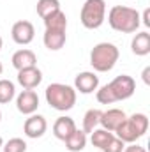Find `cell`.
<instances>
[{"mask_svg": "<svg viewBox=\"0 0 150 152\" xmlns=\"http://www.w3.org/2000/svg\"><path fill=\"white\" fill-rule=\"evenodd\" d=\"M134 90H136L134 78L129 75H120L117 78H113L104 87H101L97 90L95 97L101 104H111V103H117V101L129 99L134 94Z\"/></svg>", "mask_w": 150, "mask_h": 152, "instance_id": "6da1fadb", "label": "cell"}, {"mask_svg": "<svg viewBox=\"0 0 150 152\" xmlns=\"http://www.w3.org/2000/svg\"><path fill=\"white\" fill-rule=\"evenodd\" d=\"M108 23L113 30L122 32V34H133L141 25L140 12L125 5H113L108 12Z\"/></svg>", "mask_w": 150, "mask_h": 152, "instance_id": "7a4b0ae2", "label": "cell"}, {"mask_svg": "<svg viewBox=\"0 0 150 152\" xmlns=\"http://www.w3.org/2000/svg\"><path fill=\"white\" fill-rule=\"evenodd\" d=\"M46 103L57 112H69L76 104L74 87L66 83H50L46 87Z\"/></svg>", "mask_w": 150, "mask_h": 152, "instance_id": "3957f363", "label": "cell"}, {"mask_svg": "<svg viewBox=\"0 0 150 152\" xmlns=\"http://www.w3.org/2000/svg\"><path fill=\"white\" fill-rule=\"evenodd\" d=\"M120 51L113 42H99L90 51V66L97 73H108L118 62Z\"/></svg>", "mask_w": 150, "mask_h": 152, "instance_id": "277c9868", "label": "cell"}, {"mask_svg": "<svg viewBox=\"0 0 150 152\" xmlns=\"http://www.w3.org/2000/svg\"><path fill=\"white\" fill-rule=\"evenodd\" d=\"M147 131H149V117L145 113H134L127 117L115 133L117 138H120L124 143H136V140L145 136Z\"/></svg>", "mask_w": 150, "mask_h": 152, "instance_id": "5b68a950", "label": "cell"}, {"mask_svg": "<svg viewBox=\"0 0 150 152\" xmlns=\"http://www.w3.org/2000/svg\"><path fill=\"white\" fill-rule=\"evenodd\" d=\"M81 25L88 30L99 28L106 20V2L104 0H85L79 12Z\"/></svg>", "mask_w": 150, "mask_h": 152, "instance_id": "8992f818", "label": "cell"}, {"mask_svg": "<svg viewBox=\"0 0 150 152\" xmlns=\"http://www.w3.org/2000/svg\"><path fill=\"white\" fill-rule=\"evenodd\" d=\"M34 36H36V28L30 21L27 20H20L12 25L11 28V37L16 44H21V46H27L34 41Z\"/></svg>", "mask_w": 150, "mask_h": 152, "instance_id": "52a82bcc", "label": "cell"}, {"mask_svg": "<svg viewBox=\"0 0 150 152\" xmlns=\"http://www.w3.org/2000/svg\"><path fill=\"white\" fill-rule=\"evenodd\" d=\"M66 30L67 28H62V27H44V36H42V41H44V46L50 50V51H58L64 48L66 44Z\"/></svg>", "mask_w": 150, "mask_h": 152, "instance_id": "ba28073f", "label": "cell"}, {"mask_svg": "<svg viewBox=\"0 0 150 152\" xmlns=\"http://www.w3.org/2000/svg\"><path fill=\"white\" fill-rule=\"evenodd\" d=\"M16 108L23 115H32L39 108V96L36 90H21L16 97Z\"/></svg>", "mask_w": 150, "mask_h": 152, "instance_id": "9c48e42d", "label": "cell"}, {"mask_svg": "<svg viewBox=\"0 0 150 152\" xmlns=\"http://www.w3.org/2000/svg\"><path fill=\"white\" fill-rule=\"evenodd\" d=\"M46 129H48V122H46V118L42 115H36V113L28 115V118L23 124V133L32 140L41 138L46 133Z\"/></svg>", "mask_w": 150, "mask_h": 152, "instance_id": "30bf717a", "label": "cell"}, {"mask_svg": "<svg viewBox=\"0 0 150 152\" xmlns=\"http://www.w3.org/2000/svg\"><path fill=\"white\" fill-rule=\"evenodd\" d=\"M99 88V76L92 71H83L74 78V90L81 94H92Z\"/></svg>", "mask_w": 150, "mask_h": 152, "instance_id": "8fae6325", "label": "cell"}, {"mask_svg": "<svg viewBox=\"0 0 150 152\" xmlns=\"http://www.w3.org/2000/svg\"><path fill=\"white\" fill-rule=\"evenodd\" d=\"M41 81H42V73H41V69L37 66L18 71V83L25 90H34L36 87L41 85Z\"/></svg>", "mask_w": 150, "mask_h": 152, "instance_id": "7c38bea8", "label": "cell"}, {"mask_svg": "<svg viewBox=\"0 0 150 152\" xmlns=\"http://www.w3.org/2000/svg\"><path fill=\"white\" fill-rule=\"evenodd\" d=\"M125 118H127V115L124 113L120 108H110V110L103 112L101 120H99V126H103V129H106V131L115 133Z\"/></svg>", "mask_w": 150, "mask_h": 152, "instance_id": "4fadbf2b", "label": "cell"}, {"mask_svg": "<svg viewBox=\"0 0 150 152\" xmlns=\"http://www.w3.org/2000/svg\"><path fill=\"white\" fill-rule=\"evenodd\" d=\"M11 62H12V67H14L16 71H21V69L37 66V57H36V53H34L32 50L23 48V50H18V51L12 55Z\"/></svg>", "mask_w": 150, "mask_h": 152, "instance_id": "5bb4252c", "label": "cell"}, {"mask_svg": "<svg viewBox=\"0 0 150 152\" xmlns=\"http://www.w3.org/2000/svg\"><path fill=\"white\" fill-rule=\"evenodd\" d=\"M76 129H78L76 127V122L71 117H58L55 120V124H53V134L58 140H62V142H66Z\"/></svg>", "mask_w": 150, "mask_h": 152, "instance_id": "9a60e30c", "label": "cell"}, {"mask_svg": "<svg viewBox=\"0 0 150 152\" xmlns=\"http://www.w3.org/2000/svg\"><path fill=\"white\" fill-rule=\"evenodd\" d=\"M131 50L138 57H145L150 53V34L149 32H140L131 41Z\"/></svg>", "mask_w": 150, "mask_h": 152, "instance_id": "2e32d148", "label": "cell"}, {"mask_svg": "<svg viewBox=\"0 0 150 152\" xmlns=\"http://www.w3.org/2000/svg\"><path fill=\"white\" fill-rule=\"evenodd\" d=\"M87 147V133L81 129H76L74 133L66 140V149L69 152H79Z\"/></svg>", "mask_w": 150, "mask_h": 152, "instance_id": "e0dca14e", "label": "cell"}, {"mask_svg": "<svg viewBox=\"0 0 150 152\" xmlns=\"http://www.w3.org/2000/svg\"><path fill=\"white\" fill-rule=\"evenodd\" d=\"M115 136L111 131H106V129H94L92 133H90V142H92V145L94 147H97L99 151H103L110 142H111V138Z\"/></svg>", "mask_w": 150, "mask_h": 152, "instance_id": "ac0fdd59", "label": "cell"}, {"mask_svg": "<svg viewBox=\"0 0 150 152\" xmlns=\"http://www.w3.org/2000/svg\"><path fill=\"white\" fill-rule=\"evenodd\" d=\"M101 115L103 112L101 110H97V108H90L87 113L83 115V133H92L94 129H97V126H99V120H101Z\"/></svg>", "mask_w": 150, "mask_h": 152, "instance_id": "d6986e66", "label": "cell"}, {"mask_svg": "<svg viewBox=\"0 0 150 152\" xmlns=\"http://www.w3.org/2000/svg\"><path fill=\"white\" fill-rule=\"evenodd\" d=\"M36 11L41 16V20H46L48 16L60 11V2L58 0H39L37 5H36Z\"/></svg>", "mask_w": 150, "mask_h": 152, "instance_id": "ffe728a7", "label": "cell"}, {"mask_svg": "<svg viewBox=\"0 0 150 152\" xmlns=\"http://www.w3.org/2000/svg\"><path fill=\"white\" fill-rule=\"evenodd\" d=\"M16 87L11 80H0V104H7L14 99Z\"/></svg>", "mask_w": 150, "mask_h": 152, "instance_id": "44dd1931", "label": "cell"}, {"mask_svg": "<svg viewBox=\"0 0 150 152\" xmlns=\"http://www.w3.org/2000/svg\"><path fill=\"white\" fill-rule=\"evenodd\" d=\"M4 152H27V142L21 138H11L2 145Z\"/></svg>", "mask_w": 150, "mask_h": 152, "instance_id": "7402d4cb", "label": "cell"}, {"mask_svg": "<svg viewBox=\"0 0 150 152\" xmlns=\"http://www.w3.org/2000/svg\"><path fill=\"white\" fill-rule=\"evenodd\" d=\"M124 147H125V143L120 140V138H117V136H113L111 142L103 149V152H124Z\"/></svg>", "mask_w": 150, "mask_h": 152, "instance_id": "603a6c76", "label": "cell"}, {"mask_svg": "<svg viewBox=\"0 0 150 152\" xmlns=\"http://www.w3.org/2000/svg\"><path fill=\"white\" fill-rule=\"evenodd\" d=\"M124 152H147V149L138 143H129L127 147H124Z\"/></svg>", "mask_w": 150, "mask_h": 152, "instance_id": "cb8c5ba5", "label": "cell"}, {"mask_svg": "<svg viewBox=\"0 0 150 152\" xmlns=\"http://www.w3.org/2000/svg\"><path fill=\"white\" fill-rule=\"evenodd\" d=\"M140 21H141L145 27H150V9H145V11H143V16H140Z\"/></svg>", "mask_w": 150, "mask_h": 152, "instance_id": "d4e9b609", "label": "cell"}, {"mask_svg": "<svg viewBox=\"0 0 150 152\" xmlns=\"http://www.w3.org/2000/svg\"><path fill=\"white\" fill-rule=\"evenodd\" d=\"M143 81H145V85H150V67H145L143 69Z\"/></svg>", "mask_w": 150, "mask_h": 152, "instance_id": "484cf974", "label": "cell"}, {"mask_svg": "<svg viewBox=\"0 0 150 152\" xmlns=\"http://www.w3.org/2000/svg\"><path fill=\"white\" fill-rule=\"evenodd\" d=\"M4 73V66H2V62H0V75Z\"/></svg>", "mask_w": 150, "mask_h": 152, "instance_id": "4316f807", "label": "cell"}, {"mask_svg": "<svg viewBox=\"0 0 150 152\" xmlns=\"http://www.w3.org/2000/svg\"><path fill=\"white\" fill-rule=\"evenodd\" d=\"M2 46H4V41H2V36H0V50H2Z\"/></svg>", "mask_w": 150, "mask_h": 152, "instance_id": "83f0119b", "label": "cell"}, {"mask_svg": "<svg viewBox=\"0 0 150 152\" xmlns=\"http://www.w3.org/2000/svg\"><path fill=\"white\" fill-rule=\"evenodd\" d=\"M2 145H4V140H2V136H0V149H2Z\"/></svg>", "mask_w": 150, "mask_h": 152, "instance_id": "f1b7e54d", "label": "cell"}, {"mask_svg": "<svg viewBox=\"0 0 150 152\" xmlns=\"http://www.w3.org/2000/svg\"><path fill=\"white\" fill-rule=\"evenodd\" d=\"M0 120H2V112H0Z\"/></svg>", "mask_w": 150, "mask_h": 152, "instance_id": "f546056e", "label": "cell"}]
</instances>
